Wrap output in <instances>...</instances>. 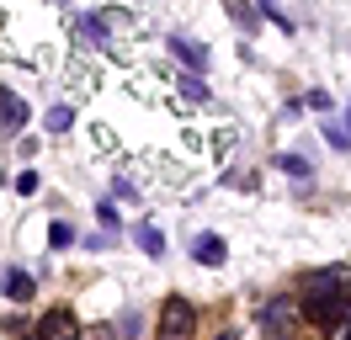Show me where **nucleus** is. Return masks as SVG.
<instances>
[{
	"label": "nucleus",
	"mask_w": 351,
	"mask_h": 340,
	"mask_svg": "<svg viewBox=\"0 0 351 340\" xmlns=\"http://www.w3.org/2000/svg\"><path fill=\"white\" fill-rule=\"evenodd\" d=\"M298 303H304L308 324H319V330L346 324V314H351V266H319V271H308Z\"/></svg>",
	"instance_id": "1"
},
{
	"label": "nucleus",
	"mask_w": 351,
	"mask_h": 340,
	"mask_svg": "<svg viewBox=\"0 0 351 340\" xmlns=\"http://www.w3.org/2000/svg\"><path fill=\"white\" fill-rule=\"evenodd\" d=\"M192 330H197V314H192V303H186V298H171V303L160 308V340L192 335Z\"/></svg>",
	"instance_id": "2"
},
{
	"label": "nucleus",
	"mask_w": 351,
	"mask_h": 340,
	"mask_svg": "<svg viewBox=\"0 0 351 340\" xmlns=\"http://www.w3.org/2000/svg\"><path fill=\"white\" fill-rule=\"evenodd\" d=\"M22 123H27V106H22V96L0 85V133H16Z\"/></svg>",
	"instance_id": "3"
},
{
	"label": "nucleus",
	"mask_w": 351,
	"mask_h": 340,
	"mask_svg": "<svg viewBox=\"0 0 351 340\" xmlns=\"http://www.w3.org/2000/svg\"><path fill=\"white\" fill-rule=\"evenodd\" d=\"M192 255H197L202 266H223V255H229V245H223L219 234H202L197 245H192Z\"/></svg>",
	"instance_id": "4"
},
{
	"label": "nucleus",
	"mask_w": 351,
	"mask_h": 340,
	"mask_svg": "<svg viewBox=\"0 0 351 340\" xmlns=\"http://www.w3.org/2000/svg\"><path fill=\"white\" fill-rule=\"evenodd\" d=\"M287 319H293V303L277 298V303H266V308H261V330H282Z\"/></svg>",
	"instance_id": "5"
},
{
	"label": "nucleus",
	"mask_w": 351,
	"mask_h": 340,
	"mask_svg": "<svg viewBox=\"0 0 351 340\" xmlns=\"http://www.w3.org/2000/svg\"><path fill=\"white\" fill-rule=\"evenodd\" d=\"M38 335H75V319L69 314H43L38 319Z\"/></svg>",
	"instance_id": "6"
},
{
	"label": "nucleus",
	"mask_w": 351,
	"mask_h": 340,
	"mask_svg": "<svg viewBox=\"0 0 351 340\" xmlns=\"http://www.w3.org/2000/svg\"><path fill=\"white\" fill-rule=\"evenodd\" d=\"M0 287L16 298V303H27V298H32V276H27V271H5V282H0Z\"/></svg>",
	"instance_id": "7"
},
{
	"label": "nucleus",
	"mask_w": 351,
	"mask_h": 340,
	"mask_svg": "<svg viewBox=\"0 0 351 340\" xmlns=\"http://www.w3.org/2000/svg\"><path fill=\"white\" fill-rule=\"evenodd\" d=\"M171 48H176V53H181L186 64H192V69H202V64H208V53H202L197 42H186V38H171Z\"/></svg>",
	"instance_id": "8"
},
{
	"label": "nucleus",
	"mask_w": 351,
	"mask_h": 340,
	"mask_svg": "<svg viewBox=\"0 0 351 340\" xmlns=\"http://www.w3.org/2000/svg\"><path fill=\"white\" fill-rule=\"evenodd\" d=\"M277 170H287L293 181H308V160H298V154H277Z\"/></svg>",
	"instance_id": "9"
},
{
	"label": "nucleus",
	"mask_w": 351,
	"mask_h": 340,
	"mask_svg": "<svg viewBox=\"0 0 351 340\" xmlns=\"http://www.w3.org/2000/svg\"><path fill=\"white\" fill-rule=\"evenodd\" d=\"M176 85H181V90H186L192 101H208V85H202L197 75H181V80H176Z\"/></svg>",
	"instance_id": "10"
},
{
	"label": "nucleus",
	"mask_w": 351,
	"mask_h": 340,
	"mask_svg": "<svg viewBox=\"0 0 351 340\" xmlns=\"http://www.w3.org/2000/svg\"><path fill=\"white\" fill-rule=\"evenodd\" d=\"M69 117H75L69 106H53V112H48V133H64V127H69Z\"/></svg>",
	"instance_id": "11"
},
{
	"label": "nucleus",
	"mask_w": 351,
	"mask_h": 340,
	"mask_svg": "<svg viewBox=\"0 0 351 340\" xmlns=\"http://www.w3.org/2000/svg\"><path fill=\"white\" fill-rule=\"evenodd\" d=\"M325 138H330V144H335V149H351V127L330 123V127H325Z\"/></svg>",
	"instance_id": "12"
},
{
	"label": "nucleus",
	"mask_w": 351,
	"mask_h": 340,
	"mask_svg": "<svg viewBox=\"0 0 351 340\" xmlns=\"http://www.w3.org/2000/svg\"><path fill=\"white\" fill-rule=\"evenodd\" d=\"M138 245H144V250H149V255H160V250H165V239H160V234H154V229H138Z\"/></svg>",
	"instance_id": "13"
},
{
	"label": "nucleus",
	"mask_w": 351,
	"mask_h": 340,
	"mask_svg": "<svg viewBox=\"0 0 351 340\" xmlns=\"http://www.w3.org/2000/svg\"><path fill=\"white\" fill-rule=\"evenodd\" d=\"M16 191H27V197H32V191H38V170H22V175H16Z\"/></svg>",
	"instance_id": "14"
},
{
	"label": "nucleus",
	"mask_w": 351,
	"mask_h": 340,
	"mask_svg": "<svg viewBox=\"0 0 351 340\" xmlns=\"http://www.w3.org/2000/svg\"><path fill=\"white\" fill-rule=\"evenodd\" d=\"M346 340H351V314H346Z\"/></svg>",
	"instance_id": "15"
}]
</instances>
